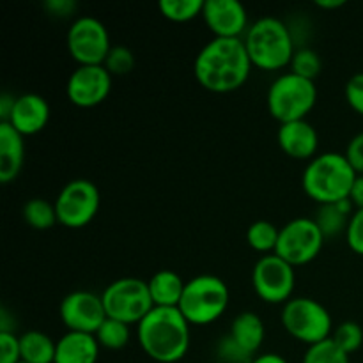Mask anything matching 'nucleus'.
Segmentation results:
<instances>
[{
	"mask_svg": "<svg viewBox=\"0 0 363 363\" xmlns=\"http://www.w3.org/2000/svg\"><path fill=\"white\" fill-rule=\"evenodd\" d=\"M252 67L243 39L213 38L195 57L194 73L204 89L227 94L243 87Z\"/></svg>",
	"mask_w": 363,
	"mask_h": 363,
	"instance_id": "f257e3e1",
	"label": "nucleus"
},
{
	"mask_svg": "<svg viewBox=\"0 0 363 363\" xmlns=\"http://www.w3.org/2000/svg\"><path fill=\"white\" fill-rule=\"evenodd\" d=\"M142 351L158 363H176L190 350V323L177 307H155L137 325Z\"/></svg>",
	"mask_w": 363,
	"mask_h": 363,
	"instance_id": "f03ea898",
	"label": "nucleus"
},
{
	"mask_svg": "<svg viewBox=\"0 0 363 363\" xmlns=\"http://www.w3.org/2000/svg\"><path fill=\"white\" fill-rule=\"evenodd\" d=\"M357 177V170L347 162L346 155L323 152L308 162L301 184L305 194L319 206L337 204L344 199H350Z\"/></svg>",
	"mask_w": 363,
	"mask_h": 363,
	"instance_id": "7ed1b4c3",
	"label": "nucleus"
},
{
	"mask_svg": "<svg viewBox=\"0 0 363 363\" xmlns=\"http://www.w3.org/2000/svg\"><path fill=\"white\" fill-rule=\"evenodd\" d=\"M252 66L262 71H279L289 66L296 43L282 20L266 16L250 25L243 38Z\"/></svg>",
	"mask_w": 363,
	"mask_h": 363,
	"instance_id": "20e7f679",
	"label": "nucleus"
},
{
	"mask_svg": "<svg viewBox=\"0 0 363 363\" xmlns=\"http://www.w3.org/2000/svg\"><path fill=\"white\" fill-rule=\"evenodd\" d=\"M229 300V287L220 277L199 275L186 282L177 308L190 325L206 326L225 314Z\"/></svg>",
	"mask_w": 363,
	"mask_h": 363,
	"instance_id": "39448f33",
	"label": "nucleus"
},
{
	"mask_svg": "<svg viewBox=\"0 0 363 363\" xmlns=\"http://www.w3.org/2000/svg\"><path fill=\"white\" fill-rule=\"evenodd\" d=\"M318 101L314 82L294 73H284L269 85L268 108L280 124L303 121Z\"/></svg>",
	"mask_w": 363,
	"mask_h": 363,
	"instance_id": "423d86ee",
	"label": "nucleus"
},
{
	"mask_svg": "<svg viewBox=\"0 0 363 363\" xmlns=\"http://www.w3.org/2000/svg\"><path fill=\"white\" fill-rule=\"evenodd\" d=\"M282 325L291 337L307 346L332 337V315L328 308L308 296L291 298L282 311Z\"/></svg>",
	"mask_w": 363,
	"mask_h": 363,
	"instance_id": "0eeeda50",
	"label": "nucleus"
},
{
	"mask_svg": "<svg viewBox=\"0 0 363 363\" xmlns=\"http://www.w3.org/2000/svg\"><path fill=\"white\" fill-rule=\"evenodd\" d=\"M106 318L126 325H138L155 308L149 284L145 280L126 277L108 284L101 294Z\"/></svg>",
	"mask_w": 363,
	"mask_h": 363,
	"instance_id": "6e6552de",
	"label": "nucleus"
},
{
	"mask_svg": "<svg viewBox=\"0 0 363 363\" xmlns=\"http://www.w3.org/2000/svg\"><path fill=\"white\" fill-rule=\"evenodd\" d=\"M326 238L323 236L314 218L300 216L280 229L275 254L291 266H303L314 261L323 250Z\"/></svg>",
	"mask_w": 363,
	"mask_h": 363,
	"instance_id": "1a4fd4ad",
	"label": "nucleus"
},
{
	"mask_svg": "<svg viewBox=\"0 0 363 363\" xmlns=\"http://www.w3.org/2000/svg\"><path fill=\"white\" fill-rule=\"evenodd\" d=\"M67 50L80 66H103L112 50L110 35L103 21L94 16H80L67 30Z\"/></svg>",
	"mask_w": 363,
	"mask_h": 363,
	"instance_id": "9d476101",
	"label": "nucleus"
},
{
	"mask_svg": "<svg viewBox=\"0 0 363 363\" xmlns=\"http://www.w3.org/2000/svg\"><path fill=\"white\" fill-rule=\"evenodd\" d=\"M99 190L92 181H69L55 199L59 223L69 229H82L94 220L99 211Z\"/></svg>",
	"mask_w": 363,
	"mask_h": 363,
	"instance_id": "9b49d317",
	"label": "nucleus"
},
{
	"mask_svg": "<svg viewBox=\"0 0 363 363\" xmlns=\"http://www.w3.org/2000/svg\"><path fill=\"white\" fill-rule=\"evenodd\" d=\"M296 284L294 266L280 259L277 254L262 255L252 272V286L262 301L279 305L291 300Z\"/></svg>",
	"mask_w": 363,
	"mask_h": 363,
	"instance_id": "f8f14e48",
	"label": "nucleus"
},
{
	"mask_svg": "<svg viewBox=\"0 0 363 363\" xmlns=\"http://www.w3.org/2000/svg\"><path fill=\"white\" fill-rule=\"evenodd\" d=\"M60 319L67 332H80L96 335L106 319L101 296L91 291H74L60 303Z\"/></svg>",
	"mask_w": 363,
	"mask_h": 363,
	"instance_id": "ddd939ff",
	"label": "nucleus"
},
{
	"mask_svg": "<svg viewBox=\"0 0 363 363\" xmlns=\"http://www.w3.org/2000/svg\"><path fill=\"white\" fill-rule=\"evenodd\" d=\"M112 78L105 66H78L67 80V99L80 108L98 106L108 98Z\"/></svg>",
	"mask_w": 363,
	"mask_h": 363,
	"instance_id": "4468645a",
	"label": "nucleus"
},
{
	"mask_svg": "<svg viewBox=\"0 0 363 363\" xmlns=\"http://www.w3.org/2000/svg\"><path fill=\"white\" fill-rule=\"evenodd\" d=\"M202 18L215 38L243 39L250 28L247 9L238 0H204Z\"/></svg>",
	"mask_w": 363,
	"mask_h": 363,
	"instance_id": "2eb2a0df",
	"label": "nucleus"
},
{
	"mask_svg": "<svg viewBox=\"0 0 363 363\" xmlns=\"http://www.w3.org/2000/svg\"><path fill=\"white\" fill-rule=\"evenodd\" d=\"M50 105L43 96L28 92L16 98L14 110L7 123L23 137L38 135L48 124Z\"/></svg>",
	"mask_w": 363,
	"mask_h": 363,
	"instance_id": "dca6fc26",
	"label": "nucleus"
},
{
	"mask_svg": "<svg viewBox=\"0 0 363 363\" xmlns=\"http://www.w3.org/2000/svg\"><path fill=\"white\" fill-rule=\"evenodd\" d=\"M277 142L280 149L293 160L315 158L319 147V137L315 128L307 119L294 121V123L280 124L277 133Z\"/></svg>",
	"mask_w": 363,
	"mask_h": 363,
	"instance_id": "f3484780",
	"label": "nucleus"
},
{
	"mask_svg": "<svg viewBox=\"0 0 363 363\" xmlns=\"http://www.w3.org/2000/svg\"><path fill=\"white\" fill-rule=\"evenodd\" d=\"M25 162L23 135L9 123H0V181L4 184L16 179Z\"/></svg>",
	"mask_w": 363,
	"mask_h": 363,
	"instance_id": "a211bd4d",
	"label": "nucleus"
},
{
	"mask_svg": "<svg viewBox=\"0 0 363 363\" xmlns=\"http://www.w3.org/2000/svg\"><path fill=\"white\" fill-rule=\"evenodd\" d=\"M99 358V342L91 333L67 332L57 340L53 363H96Z\"/></svg>",
	"mask_w": 363,
	"mask_h": 363,
	"instance_id": "6ab92c4d",
	"label": "nucleus"
},
{
	"mask_svg": "<svg viewBox=\"0 0 363 363\" xmlns=\"http://www.w3.org/2000/svg\"><path fill=\"white\" fill-rule=\"evenodd\" d=\"M147 284L155 307H179L186 282L176 272L162 269L155 273Z\"/></svg>",
	"mask_w": 363,
	"mask_h": 363,
	"instance_id": "aec40b11",
	"label": "nucleus"
},
{
	"mask_svg": "<svg viewBox=\"0 0 363 363\" xmlns=\"http://www.w3.org/2000/svg\"><path fill=\"white\" fill-rule=\"evenodd\" d=\"M229 335L240 344L243 350H247L248 353L254 354L261 350L262 342H264L266 330L264 323L254 312H241L236 318L233 319V325H230Z\"/></svg>",
	"mask_w": 363,
	"mask_h": 363,
	"instance_id": "412c9836",
	"label": "nucleus"
},
{
	"mask_svg": "<svg viewBox=\"0 0 363 363\" xmlns=\"http://www.w3.org/2000/svg\"><path fill=\"white\" fill-rule=\"evenodd\" d=\"M20 351L21 362L25 363H53L57 342L46 333L30 330L20 335Z\"/></svg>",
	"mask_w": 363,
	"mask_h": 363,
	"instance_id": "4be33fe9",
	"label": "nucleus"
},
{
	"mask_svg": "<svg viewBox=\"0 0 363 363\" xmlns=\"http://www.w3.org/2000/svg\"><path fill=\"white\" fill-rule=\"evenodd\" d=\"M23 220L35 230H48L59 222L55 204L45 199H30L23 206Z\"/></svg>",
	"mask_w": 363,
	"mask_h": 363,
	"instance_id": "5701e85b",
	"label": "nucleus"
},
{
	"mask_svg": "<svg viewBox=\"0 0 363 363\" xmlns=\"http://www.w3.org/2000/svg\"><path fill=\"white\" fill-rule=\"evenodd\" d=\"M314 220L319 229H321L323 236L326 240H332V238L340 236L342 233L346 234L351 216L342 213V209L337 204H325L319 206L318 215H315Z\"/></svg>",
	"mask_w": 363,
	"mask_h": 363,
	"instance_id": "b1692460",
	"label": "nucleus"
},
{
	"mask_svg": "<svg viewBox=\"0 0 363 363\" xmlns=\"http://www.w3.org/2000/svg\"><path fill=\"white\" fill-rule=\"evenodd\" d=\"M280 229H277L268 220H257L252 223L247 230V241L250 248L261 254H275L277 243H279Z\"/></svg>",
	"mask_w": 363,
	"mask_h": 363,
	"instance_id": "393cba45",
	"label": "nucleus"
},
{
	"mask_svg": "<svg viewBox=\"0 0 363 363\" xmlns=\"http://www.w3.org/2000/svg\"><path fill=\"white\" fill-rule=\"evenodd\" d=\"M160 13L170 21L176 23H186L202 16L204 0H162L158 4Z\"/></svg>",
	"mask_w": 363,
	"mask_h": 363,
	"instance_id": "a878e982",
	"label": "nucleus"
},
{
	"mask_svg": "<svg viewBox=\"0 0 363 363\" xmlns=\"http://www.w3.org/2000/svg\"><path fill=\"white\" fill-rule=\"evenodd\" d=\"M130 335H131L130 325L106 318L105 323L101 325V328L96 332L94 337L101 347L117 351L128 346V342H130Z\"/></svg>",
	"mask_w": 363,
	"mask_h": 363,
	"instance_id": "bb28decb",
	"label": "nucleus"
},
{
	"mask_svg": "<svg viewBox=\"0 0 363 363\" xmlns=\"http://www.w3.org/2000/svg\"><path fill=\"white\" fill-rule=\"evenodd\" d=\"M301 363H350V354L330 337L323 342L308 346Z\"/></svg>",
	"mask_w": 363,
	"mask_h": 363,
	"instance_id": "cd10ccee",
	"label": "nucleus"
},
{
	"mask_svg": "<svg viewBox=\"0 0 363 363\" xmlns=\"http://www.w3.org/2000/svg\"><path fill=\"white\" fill-rule=\"evenodd\" d=\"M289 66L291 73L314 82V78L321 73L323 60L319 53L314 52L312 48H296Z\"/></svg>",
	"mask_w": 363,
	"mask_h": 363,
	"instance_id": "c85d7f7f",
	"label": "nucleus"
},
{
	"mask_svg": "<svg viewBox=\"0 0 363 363\" xmlns=\"http://www.w3.org/2000/svg\"><path fill=\"white\" fill-rule=\"evenodd\" d=\"M103 66L106 67L112 77H123V74H128L133 71L135 67V55L130 48L123 45H113L112 50L106 55L105 64Z\"/></svg>",
	"mask_w": 363,
	"mask_h": 363,
	"instance_id": "c756f323",
	"label": "nucleus"
},
{
	"mask_svg": "<svg viewBox=\"0 0 363 363\" xmlns=\"http://www.w3.org/2000/svg\"><path fill=\"white\" fill-rule=\"evenodd\" d=\"M332 339L346 351L347 354H353L354 351H358L363 344V330L358 323L354 321H346L342 325H339L335 328V332L332 333Z\"/></svg>",
	"mask_w": 363,
	"mask_h": 363,
	"instance_id": "7c9ffc66",
	"label": "nucleus"
},
{
	"mask_svg": "<svg viewBox=\"0 0 363 363\" xmlns=\"http://www.w3.org/2000/svg\"><path fill=\"white\" fill-rule=\"evenodd\" d=\"M216 357L222 363H252L255 358L254 354L243 350L229 333L223 335L216 344Z\"/></svg>",
	"mask_w": 363,
	"mask_h": 363,
	"instance_id": "2f4dec72",
	"label": "nucleus"
},
{
	"mask_svg": "<svg viewBox=\"0 0 363 363\" xmlns=\"http://www.w3.org/2000/svg\"><path fill=\"white\" fill-rule=\"evenodd\" d=\"M347 247L354 254L363 255V209H357L350 220V225L346 230Z\"/></svg>",
	"mask_w": 363,
	"mask_h": 363,
	"instance_id": "473e14b6",
	"label": "nucleus"
},
{
	"mask_svg": "<svg viewBox=\"0 0 363 363\" xmlns=\"http://www.w3.org/2000/svg\"><path fill=\"white\" fill-rule=\"evenodd\" d=\"M20 337L9 332H0V363H20Z\"/></svg>",
	"mask_w": 363,
	"mask_h": 363,
	"instance_id": "72a5a7b5",
	"label": "nucleus"
},
{
	"mask_svg": "<svg viewBox=\"0 0 363 363\" xmlns=\"http://www.w3.org/2000/svg\"><path fill=\"white\" fill-rule=\"evenodd\" d=\"M344 94H346L347 105L363 117V71L362 73L353 74V77L347 80Z\"/></svg>",
	"mask_w": 363,
	"mask_h": 363,
	"instance_id": "f704fd0d",
	"label": "nucleus"
},
{
	"mask_svg": "<svg viewBox=\"0 0 363 363\" xmlns=\"http://www.w3.org/2000/svg\"><path fill=\"white\" fill-rule=\"evenodd\" d=\"M344 155H346L351 167L357 170L358 176H363V131L351 138Z\"/></svg>",
	"mask_w": 363,
	"mask_h": 363,
	"instance_id": "c9c22d12",
	"label": "nucleus"
},
{
	"mask_svg": "<svg viewBox=\"0 0 363 363\" xmlns=\"http://www.w3.org/2000/svg\"><path fill=\"white\" fill-rule=\"evenodd\" d=\"M45 9L57 18H67L77 11V4L73 0H48Z\"/></svg>",
	"mask_w": 363,
	"mask_h": 363,
	"instance_id": "e433bc0d",
	"label": "nucleus"
},
{
	"mask_svg": "<svg viewBox=\"0 0 363 363\" xmlns=\"http://www.w3.org/2000/svg\"><path fill=\"white\" fill-rule=\"evenodd\" d=\"M18 96L9 94V92H4L0 96V123H7L14 110V103H16Z\"/></svg>",
	"mask_w": 363,
	"mask_h": 363,
	"instance_id": "4c0bfd02",
	"label": "nucleus"
},
{
	"mask_svg": "<svg viewBox=\"0 0 363 363\" xmlns=\"http://www.w3.org/2000/svg\"><path fill=\"white\" fill-rule=\"evenodd\" d=\"M350 199L354 204V208L363 209V176H358L357 181H354L353 188H351Z\"/></svg>",
	"mask_w": 363,
	"mask_h": 363,
	"instance_id": "58836bf2",
	"label": "nucleus"
},
{
	"mask_svg": "<svg viewBox=\"0 0 363 363\" xmlns=\"http://www.w3.org/2000/svg\"><path fill=\"white\" fill-rule=\"evenodd\" d=\"M252 363H287V360L279 353H264L255 357Z\"/></svg>",
	"mask_w": 363,
	"mask_h": 363,
	"instance_id": "ea45409f",
	"label": "nucleus"
},
{
	"mask_svg": "<svg viewBox=\"0 0 363 363\" xmlns=\"http://www.w3.org/2000/svg\"><path fill=\"white\" fill-rule=\"evenodd\" d=\"M344 4H346L344 0H318L315 6L321 9H337V7H342Z\"/></svg>",
	"mask_w": 363,
	"mask_h": 363,
	"instance_id": "a19ab883",
	"label": "nucleus"
},
{
	"mask_svg": "<svg viewBox=\"0 0 363 363\" xmlns=\"http://www.w3.org/2000/svg\"><path fill=\"white\" fill-rule=\"evenodd\" d=\"M20 363H25V362H20Z\"/></svg>",
	"mask_w": 363,
	"mask_h": 363,
	"instance_id": "79ce46f5",
	"label": "nucleus"
}]
</instances>
